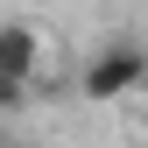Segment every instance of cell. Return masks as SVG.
Wrapping results in <instances>:
<instances>
[{"label": "cell", "instance_id": "cell-2", "mask_svg": "<svg viewBox=\"0 0 148 148\" xmlns=\"http://www.w3.org/2000/svg\"><path fill=\"white\" fill-rule=\"evenodd\" d=\"M49 57H57V49H49V35L35 28V21H0V71H7V78L35 85Z\"/></svg>", "mask_w": 148, "mask_h": 148}, {"label": "cell", "instance_id": "cell-4", "mask_svg": "<svg viewBox=\"0 0 148 148\" xmlns=\"http://www.w3.org/2000/svg\"><path fill=\"white\" fill-rule=\"evenodd\" d=\"M0 148H28V141H0Z\"/></svg>", "mask_w": 148, "mask_h": 148}, {"label": "cell", "instance_id": "cell-3", "mask_svg": "<svg viewBox=\"0 0 148 148\" xmlns=\"http://www.w3.org/2000/svg\"><path fill=\"white\" fill-rule=\"evenodd\" d=\"M21 99H28V85H21V78H7V71H0V120H7L14 106H21Z\"/></svg>", "mask_w": 148, "mask_h": 148}, {"label": "cell", "instance_id": "cell-5", "mask_svg": "<svg viewBox=\"0 0 148 148\" xmlns=\"http://www.w3.org/2000/svg\"><path fill=\"white\" fill-rule=\"evenodd\" d=\"M0 141H7V134H0Z\"/></svg>", "mask_w": 148, "mask_h": 148}, {"label": "cell", "instance_id": "cell-1", "mask_svg": "<svg viewBox=\"0 0 148 148\" xmlns=\"http://www.w3.org/2000/svg\"><path fill=\"white\" fill-rule=\"evenodd\" d=\"M141 78H148V49H141V42H106L99 57L85 64L78 92H85L92 106H106V99H127V92H134Z\"/></svg>", "mask_w": 148, "mask_h": 148}]
</instances>
